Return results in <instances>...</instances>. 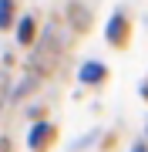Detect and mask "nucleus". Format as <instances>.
<instances>
[{
	"label": "nucleus",
	"instance_id": "nucleus-6",
	"mask_svg": "<svg viewBox=\"0 0 148 152\" xmlns=\"http://www.w3.org/2000/svg\"><path fill=\"white\" fill-rule=\"evenodd\" d=\"M131 152H148V145H145V142H135V145H131Z\"/></svg>",
	"mask_w": 148,
	"mask_h": 152
},
{
	"label": "nucleus",
	"instance_id": "nucleus-4",
	"mask_svg": "<svg viewBox=\"0 0 148 152\" xmlns=\"http://www.w3.org/2000/svg\"><path fill=\"white\" fill-rule=\"evenodd\" d=\"M47 132H51V129H47V125H34V132H30V145H34V149H37V145H40V139H44V135H47Z\"/></svg>",
	"mask_w": 148,
	"mask_h": 152
},
{
	"label": "nucleus",
	"instance_id": "nucleus-1",
	"mask_svg": "<svg viewBox=\"0 0 148 152\" xmlns=\"http://www.w3.org/2000/svg\"><path fill=\"white\" fill-rule=\"evenodd\" d=\"M125 37H128V20H125L121 14H115L111 24H108V41L118 48V44H125Z\"/></svg>",
	"mask_w": 148,
	"mask_h": 152
},
{
	"label": "nucleus",
	"instance_id": "nucleus-5",
	"mask_svg": "<svg viewBox=\"0 0 148 152\" xmlns=\"http://www.w3.org/2000/svg\"><path fill=\"white\" fill-rule=\"evenodd\" d=\"M0 27H10V0H0Z\"/></svg>",
	"mask_w": 148,
	"mask_h": 152
},
{
	"label": "nucleus",
	"instance_id": "nucleus-2",
	"mask_svg": "<svg viewBox=\"0 0 148 152\" xmlns=\"http://www.w3.org/2000/svg\"><path fill=\"white\" fill-rule=\"evenodd\" d=\"M108 78V71H104V64H98V61H88V64L81 68V81L84 85H98Z\"/></svg>",
	"mask_w": 148,
	"mask_h": 152
},
{
	"label": "nucleus",
	"instance_id": "nucleus-7",
	"mask_svg": "<svg viewBox=\"0 0 148 152\" xmlns=\"http://www.w3.org/2000/svg\"><path fill=\"white\" fill-rule=\"evenodd\" d=\"M145 129H148V125H145Z\"/></svg>",
	"mask_w": 148,
	"mask_h": 152
},
{
	"label": "nucleus",
	"instance_id": "nucleus-3",
	"mask_svg": "<svg viewBox=\"0 0 148 152\" xmlns=\"http://www.w3.org/2000/svg\"><path fill=\"white\" fill-rule=\"evenodd\" d=\"M17 37H20L24 44H30V41H34V17H24V20H20V27H17Z\"/></svg>",
	"mask_w": 148,
	"mask_h": 152
}]
</instances>
